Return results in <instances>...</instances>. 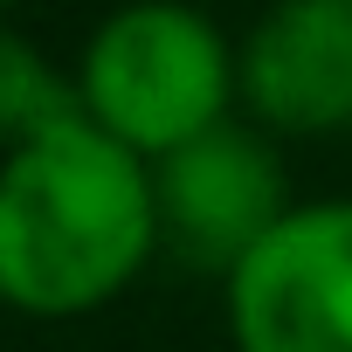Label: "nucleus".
I'll return each instance as SVG.
<instances>
[{
	"instance_id": "f257e3e1",
	"label": "nucleus",
	"mask_w": 352,
	"mask_h": 352,
	"mask_svg": "<svg viewBox=\"0 0 352 352\" xmlns=\"http://www.w3.org/2000/svg\"><path fill=\"white\" fill-rule=\"evenodd\" d=\"M159 256L152 166L83 111L0 159V304L76 318L111 304Z\"/></svg>"
},
{
	"instance_id": "f03ea898",
	"label": "nucleus",
	"mask_w": 352,
	"mask_h": 352,
	"mask_svg": "<svg viewBox=\"0 0 352 352\" xmlns=\"http://www.w3.org/2000/svg\"><path fill=\"white\" fill-rule=\"evenodd\" d=\"M76 104L104 138L159 166L228 124L235 49L194 8H124L90 35L76 63Z\"/></svg>"
},
{
	"instance_id": "7ed1b4c3",
	"label": "nucleus",
	"mask_w": 352,
	"mask_h": 352,
	"mask_svg": "<svg viewBox=\"0 0 352 352\" xmlns=\"http://www.w3.org/2000/svg\"><path fill=\"white\" fill-rule=\"evenodd\" d=\"M152 201H159V249H173L187 270L221 276V283L297 208L270 131H249L235 118L214 124L208 138L180 145L173 159H159L152 166Z\"/></svg>"
},
{
	"instance_id": "20e7f679",
	"label": "nucleus",
	"mask_w": 352,
	"mask_h": 352,
	"mask_svg": "<svg viewBox=\"0 0 352 352\" xmlns=\"http://www.w3.org/2000/svg\"><path fill=\"white\" fill-rule=\"evenodd\" d=\"M235 352H352V201H311L228 276Z\"/></svg>"
},
{
	"instance_id": "39448f33",
	"label": "nucleus",
	"mask_w": 352,
	"mask_h": 352,
	"mask_svg": "<svg viewBox=\"0 0 352 352\" xmlns=\"http://www.w3.org/2000/svg\"><path fill=\"white\" fill-rule=\"evenodd\" d=\"M235 97L283 138L352 124V0H290L263 14L235 49Z\"/></svg>"
},
{
	"instance_id": "423d86ee",
	"label": "nucleus",
	"mask_w": 352,
	"mask_h": 352,
	"mask_svg": "<svg viewBox=\"0 0 352 352\" xmlns=\"http://www.w3.org/2000/svg\"><path fill=\"white\" fill-rule=\"evenodd\" d=\"M69 111H83L76 104V83H63L28 35L0 28V145L14 152L35 131H49L56 118H69Z\"/></svg>"
}]
</instances>
